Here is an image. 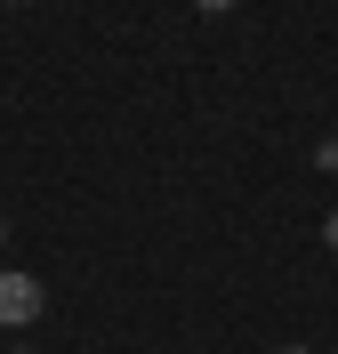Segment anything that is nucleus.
<instances>
[{
	"mask_svg": "<svg viewBox=\"0 0 338 354\" xmlns=\"http://www.w3.org/2000/svg\"><path fill=\"white\" fill-rule=\"evenodd\" d=\"M282 354H314V346H282Z\"/></svg>",
	"mask_w": 338,
	"mask_h": 354,
	"instance_id": "4",
	"label": "nucleus"
},
{
	"mask_svg": "<svg viewBox=\"0 0 338 354\" xmlns=\"http://www.w3.org/2000/svg\"><path fill=\"white\" fill-rule=\"evenodd\" d=\"M0 242H8V225H0Z\"/></svg>",
	"mask_w": 338,
	"mask_h": 354,
	"instance_id": "6",
	"label": "nucleus"
},
{
	"mask_svg": "<svg viewBox=\"0 0 338 354\" xmlns=\"http://www.w3.org/2000/svg\"><path fill=\"white\" fill-rule=\"evenodd\" d=\"M194 8H234V0H194Z\"/></svg>",
	"mask_w": 338,
	"mask_h": 354,
	"instance_id": "3",
	"label": "nucleus"
},
{
	"mask_svg": "<svg viewBox=\"0 0 338 354\" xmlns=\"http://www.w3.org/2000/svg\"><path fill=\"white\" fill-rule=\"evenodd\" d=\"M41 322V282L32 274H0V330H24Z\"/></svg>",
	"mask_w": 338,
	"mask_h": 354,
	"instance_id": "1",
	"label": "nucleus"
},
{
	"mask_svg": "<svg viewBox=\"0 0 338 354\" xmlns=\"http://www.w3.org/2000/svg\"><path fill=\"white\" fill-rule=\"evenodd\" d=\"M8 354H32V346H8Z\"/></svg>",
	"mask_w": 338,
	"mask_h": 354,
	"instance_id": "5",
	"label": "nucleus"
},
{
	"mask_svg": "<svg viewBox=\"0 0 338 354\" xmlns=\"http://www.w3.org/2000/svg\"><path fill=\"white\" fill-rule=\"evenodd\" d=\"M322 234H330V250H338V209H330V225H322Z\"/></svg>",
	"mask_w": 338,
	"mask_h": 354,
	"instance_id": "2",
	"label": "nucleus"
}]
</instances>
